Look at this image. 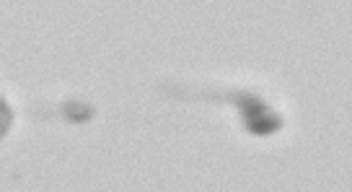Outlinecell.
Returning <instances> with one entry per match:
<instances>
[{
    "label": "cell",
    "mask_w": 352,
    "mask_h": 192,
    "mask_svg": "<svg viewBox=\"0 0 352 192\" xmlns=\"http://www.w3.org/2000/svg\"><path fill=\"white\" fill-rule=\"evenodd\" d=\"M8 122H11V114H8V109H6V104L0 102V136H3V130L8 127Z\"/></svg>",
    "instance_id": "6da1fadb"
}]
</instances>
